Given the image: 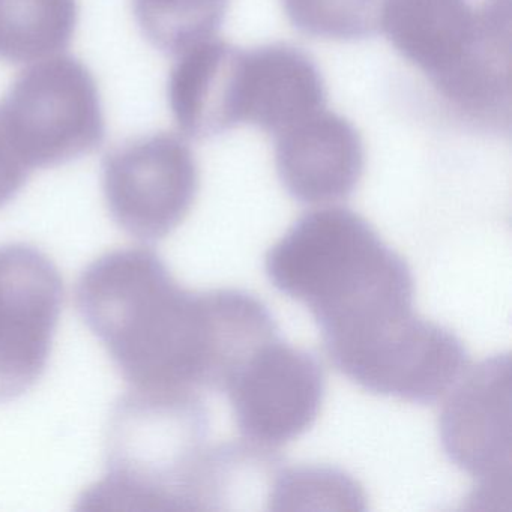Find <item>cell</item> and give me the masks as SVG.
Masks as SVG:
<instances>
[{
    "label": "cell",
    "mask_w": 512,
    "mask_h": 512,
    "mask_svg": "<svg viewBox=\"0 0 512 512\" xmlns=\"http://www.w3.org/2000/svg\"><path fill=\"white\" fill-rule=\"evenodd\" d=\"M137 25L161 52L179 55L220 29L230 0H131Z\"/></svg>",
    "instance_id": "cell-13"
},
{
    "label": "cell",
    "mask_w": 512,
    "mask_h": 512,
    "mask_svg": "<svg viewBox=\"0 0 512 512\" xmlns=\"http://www.w3.org/2000/svg\"><path fill=\"white\" fill-rule=\"evenodd\" d=\"M103 191L113 221L128 235L146 241L166 238L196 202V157L175 134L136 137L104 158Z\"/></svg>",
    "instance_id": "cell-6"
},
{
    "label": "cell",
    "mask_w": 512,
    "mask_h": 512,
    "mask_svg": "<svg viewBox=\"0 0 512 512\" xmlns=\"http://www.w3.org/2000/svg\"><path fill=\"white\" fill-rule=\"evenodd\" d=\"M325 83L310 56L287 44L242 50L239 124L278 134L325 107Z\"/></svg>",
    "instance_id": "cell-10"
},
{
    "label": "cell",
    "mask_w": 512,
    "mask_h": 512,
    "mask_svg": "<svg viewBox=\"0 0 512 512\" xmlns=\"http://www.w3.org/2000/svg\"><path fill=\"white\" fill-rule=\"evenodd\" d=\"M365 494L358 482L344 473L317 467H299L284 472L271 494L275 511L295 509H364Z\"/></svg>",
    "instance_id": "cell-15"
},
{
    "label": "cell",
    "mask_w": 512,
    "mask_h": 512,
    "mask_svg": "<svg viewBox=\"0 0 512 512\" xmlns=\"http://www.w3.org/2000/svg\"><path fill=\"white\" fill-rule=\"evenodd\" d=\"M77 23V0H0V59L28 64L58 55Z\"/></svg>",
    "instance_id": "cell-12"
},
{
    "label": "cell",
    "mask_w": 512,
    "mask_h": 512,
    "mask_svg": "<svg viewBox=\"0 0 512 512\" xmlns=\"http://www.w3.org/2000/svg\"><path fill=\"white\" fill-rule=\"evenodd\" d=\"M380 29L475 124L511 122V0H385Z\"/></svg>",
    "instance_id": "cell-3"
},
{
    "label": "cell",
    "mask_w": 512,
    "mask_h": 512,
    "mask_svg": "<svg viewBox=\"0 0 512 512\" xmlns=\"http://www.w3.org/2000/svg\"><path fill=\"white\" fill-rule=\"evenodd\" d=\"M0 112L11 143L31 170L91 154L106 137L97 80L74 56H50L20 73Z\"/></svg>",
    "instance_id": "cell-4"
},
{
    "label": "cell",
    "mask_w": 512,
    "mask_h": 512,
    "mask_svg": "<svg viewBox=\"0 0 512 512\" xmlns=\"http://www.w3.org/2000/svg\"><path fill=\"white\" fill-rule=\"evenodd\" d=\"M266 271L275 287L313 313L325 341L413 310L406 262L350 209L308 212L269 250Z\"/></svg>",
    "instance_id": "cell-2"
},
{
    "label": "cell",
    "mask_w": 512,
    "mask_h": 512,
    "mask_svg": "<svg viewBox=\"0 0 512 512\" xmlns=\"http://www.w3.org/2000/svg\"><path fill=\"white\" fill-rule=\"evenodd\" d=\"M445 398L440 437L446 454L475 479L473 508L509 511L511 359L494 356L467 367Z\"/></svg>",
    "instance_id": "cell-5"
},
{
    "label": "cell",
    "mask_w": 512,
    "mask_h": 512,
    "mask_svg": "<svg viewBox=\"0 0 512 512\" xmlns=\"http://www.w3.org/2000/svg\"><path fill=\"white\" fill-rule=\"evenodd\" d=\"M178 56L170 71L167 98L179 130L202 140L239 125L242 50L212 37Z\"/></svg>",
    "instance_id": "cell-11"
},
{
    "label": "cell",
    "mask_w": 512,
    "mask_h": 512,
    "mask_svg": "<svg viewBox=\"0 0 512 512\" xmlns=\"http://www.w3.org/2000/svg\"><path fill=\"white\" fill-rule=\"evenodd\" d=\"M275 137L278 176L301 202H338L361 181L364 143L343 116L323 107Z\"/></svg>",
    "instance_id": "cell-9"
},
{
    "label": "cell",
    "mask_w": 512,
    "mask_h": 512,
    "mask_svg": "<svg viewBox=\"0 0 512 512\" xmlns=\"http://www.w3.org/2000/svg\"><path fill=\"white\" fill-rule=\"evenodd\" d=\"M287 19L310 37L352 41L380 29L385 0H281Z\"/></svg>",
    "instance_id": "cell-14"
},
{
    "label": "cell",
    "mask_w": 512,
    "mask_h": 512,
    "mask_svg": "<svg viewBox=\"0 0 512 512\" xmlns=\"http://www.w3.org/2000/svg\"><path fill=\"white\" fill-rule=\"evenodd\" d=\"M77 308L130 391L196 404L275 337L268 310L247 293L181 287L157 253L107 251L83 271Z\"/></svg>",
    "instance_id": "cell-1"
},
{
    "label": "cell",
    "mask_w": 512,
    "mask_h": 512,
    "mask_svg": "<svg viewBox=\"0 0 512 512\" xmlns=\"http://www.w3.org/2000/svg\"><path fill=\"white\" fill-rule=\"evenodd\" d=\"M223 389L242 436L260 448L278 449L314 424L325 382L308 353L275 337L257 347Z\"/></svg>",
    "instance_id": "cell-8"
},
{
    "label": "cell",
    "mask_w": 512,
    "mask_h": 512,
    "mask_svg": "<svg viewBox=\"0 0 512 512\" xmlns=\"http://www.w3.org/2000/svg\"><path fill=\"white\" fill-rule=\"evenodd\" d=\"M62 301L64 283L49 256L26 244L0 247V403L43 376Z\"/></svg>",
    "instance_id": "cell-7"
},
{
    "label": "cell",
    "mask_w": 512,
    "mask_h": 512,
    "mask_svg": "<svg viewBox=\"0 0 512 512\" xmlns=\"http://www.w3.org/2000/svg\"><path fill=\"white\" fill-rule=\"evenodd\" d=\"M31 172L11 143L0 112V206L7 205L17 196Z\"/></svg>",
    "instance_id": "cell-16"
}]
</instances>
